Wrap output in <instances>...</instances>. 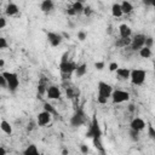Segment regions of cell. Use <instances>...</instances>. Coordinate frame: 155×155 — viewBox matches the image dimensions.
Wrapping results in <instances>:
<instances>
[{"label": "cell", "instance_id": "f35d334b", "mask_svg": "<svg viewBox=\"0 0 155 155\" xmlns=\"http://www.w3.org/2000/svg\"><path fill=\"white\" fill-rule=\"evenodd\" d=\"M6 27V19L5 17H0V29H4Z\"/></svg>", "mask_w": 155, "mask_h": 155}, {"label": "cell", "instance_id": "5bb4252c", "mask_svg": "<svg viewBox=\"0 0 155 155\" xmlns=\"http://www.w3.org/2000/svg\"><path fill=\"white\" fill-rule=\"evenodd\" d=\"M119 33H120V38H130L132 34V29L130 28V25L124 23L119 27Z\"/></svg>", "mask_w": 155, "mask_h": 155}, {"label": "cell", "instance_id": "7402d4cb", "mask_svg": "<svg viewBox=\"0 0 155 155\" xmlns=\"http://www.w3.org/2000/svg\"><path fill=\"white\" fill-rule=\"evenodd\" d=\"M86 73H87V65H86L85 63H82V64L78 65V67H76V69H75V75H76L78 78L84 76Z\"/></svg>", "mask_w": 155, "mask_h": 155}, {"label": "cell", "instance_id": "7a4b0ae2", "mask_svg": "<svg viewBox=\"0 0 155 155\" xmlns=\"http://www.w3.org/2000/svg\"><path fill=\"white\" fill-rule=\"evenodd\" d=\"M86 137L92 138V139H101L102 138V130H101V126H99V122H98L96 114H93V116H92L90 128L86 132Z\"/></svg>", "mask_w": 155, "mask_h": 155}, {"label": "cell", "instance_id": "836d02e7", "mask_svg": "<svg viewBox=\"0 0 155 155\" xmlns=\"http://www.w3.org/2000/svg\"><path fill=\"white\" fill-rule=\"evenodd\" d=\"M86 36H87V34H86L84 30H80V31L78 33V39H79L80 41H84V40L86 39Z\"/></svg>", "mask_w": 155, "mask_h": 155}, {"label": "cell", "instance_id": "c3c4849f", "mask_svg": "<svg viewBox=\"0 0 155 155\" xmlns=\"http://www.w3.org/2000/svg\"><path fill=\"white\" fill-rule=\"evenodd\" d=\"M150 6L155 7V0H150Z\"/></svg>", "mask_w": 155, "mask_h": 155}, {"label": "cell", "instance_id": "b9f144b4", "mask_svg": "<svg viewBox=\"0 0 155 155\" xmlns=\"http://www.w3.org/2000/svg\"><path fill=\"white\" fill-rule=\"evenodd\" d=\"M68 56H69V52H64L63 56H62L61 62H65V61H68Z\"/></svg>", "mask_w": 155, "mask_h": 155}, {"label": "cell", "instance_id": "60d3db41", "mask_svg": "<svg viewBox=\"0 0 155 155\" xmlns=\"http://www.w3.org/2000/svg\"><path fill=\"white\" fill-rule=\"evenodd\" d=\"M35 125H38V124H35L34 121H30V122L28 124V126H27V130H28V131H33L34 127H35Z\"/></svg>", "mask_w": 155, "mask_h": 155}, {"label": "cell", "instance_id": "4316f807", "mask_svg": "<svg viewBox=\"0 0 155 155\" xmlns=\"http://www.w3.org/2000/svg\"><path fill=\"white\" fill-rule=\"evenodd\" d=\"M44 110L45 111H47V113H50L51 115H57V111H56V109L50 104V103H44Z\"/></svg>", "mask_w": 155, "mask_h": 155}, {"label": "cell", "instance_id": "2e32d148", "mask_svg": "<svg viewBox=\"0 0 155 155\" xmlns=\"http://www.w3.org/2000/svg\"><path fill=\"white\" fill-rule=\"evenodd\" d=\"M18 6L15 4V2H10L7 6H6V10H5V13L7 16H15L18 13Z\"/></svg>", "mask_w": 155, "mask_h": 155}, {"label": "cell", "instance_id": "9a60e30c", "mask_svg": "<svg viewBox=\"0 0 155 155\" xmlns=\"http://www.w3.org/2000/svg\"><path fill=\"white\" fill-rule=\"evenodd\" d=\"M53 6H54V4H53L52 0H44V1L40 4V8H41V11L45 12V13L52 11V10H53Z\"/></svg>", "mask_w": 155, "mask_h": 155}, {"label": "cell", "instance_id": "7bdbcfd3", "mask_svg": "<svg viewBox=\"0 0 155 155\" xmlns=\"http://www.w3.org/2000/svg\"><path fill=\"white\" fill-rule=\"evenodd\" d=\"M127 109H128V111H130V113H133V111L136 110V107H134V104H128Z\"/></svg>", "mask_w": 155, "mask_h": 155}, {"label": "cell", "instance_id": "e0dca14e", "mask_svg": "<svg viewBox=\"0 0 155 155\" xmlns=\"http://www.w3.org/2000/svg\"><path fill=\"white\" fill-rule=\"evenodd\" d=\"M23 155H40V153H39V150H38V148H36L35 144H29L24 149Z\"/></svg>", "mask_w": 155, "mask_h": 155}, {"label": "cell", "instance_id": "277c9868", "mask_svg": "<svg viewBox=\"0 0 155 155\" xmlns=\"http://www.w3.org/2000/svg\"><path fill=\"white\" fill-rule=\"evenodd\" d=\"M85 122H86V114L84 113L82 108H79V109L76 110V113L71 116V119H70V125H71L73 127H79V126L84 125Z\"/></svg>", "mask_w": 155, "mask_h": 155}, {"label": "cell", "instance_id": "4fadbf2b", "mask_svg": "<svg viewBox=\"0 0 155 155\" xmlns=\"http://www.w3.org/2000/svg\"><path fill=\"white\" fill-rule=\"evenodd\" d=\"M116 75L119 80H127L131 78V70L127 68H119L116 70Z\"/></svg>", "mask_w": 155, "mask_h": 155}, {"label": "cell", "instance_id": "f6af8a7d", "mask_svg": "<svg viewBox=\"0 0 155 155\" xmlns=\"http://www.w3.org/2000/svg\"><path fill=\"white\" fill-rule=\"evenodd\" d=\"M62 36H63V38H65V39H69V38H70V35H69L68 33H65V31H63V33H62Z\"/></svg>", "mask_w": 155, "mask_h": 155}, {"label": "cell", "instance_id": "f546056e", "mask_svg": "<svg viewBox=\"0 0 155 155\" xmlns=\"http://www.w3.org/2000/svg\"><path fill=\"white\" fill-rule=\"evenodd\" d=\"M0 85L2 88H8V85H7V80L5 79V76L1 74L0 75Z\"/></svg>", "mask_w": 155, "mask_h": 155}, {"label": "cell", "instance_id": "d590c367", "mask_svg": "<svg viewBox=\"0 0 155 155\" xmlns=\"http://www.w3.org/2000/svg\"><path fill=\"white\" fill-rule=\"evenodd\" d=\"M80 151L86 155V154L88 153V147H87L86 144H80Z\"/></svg>", "mask_w": 155, "mask_h": 155}, {"label": "cell", "instance_id": "7dc6e473", "mask_svg": "<svg viewBox=\"0 0 155 155\" xmlns=\"http://www.w3.org/2000/svg\"><path fill=\"white\" fill-rule=\"evenodd\" d=\"M68 154H69L68 149H63V150H62V155H68Z\"/></svg>", "mask_w": 155, "mask_h": 155}, {"label": "cell", "instance_id": "6da1fadb", "mask_svg": "<svg viewBox=\"0 0 155 155\" xmlns=\"http://www.w3.org/2000/svg\"><path fill=\"white\" fill-rule=\"evenodd\" d=\"M97 88H98L97 102L99 104H105L108 102V98L111 97V94H113V87L104 81H99L97 85Z\"/></svg>", "mask_w": 155, "mask_h": 155}, {"label": "cell", "instance_id": "3957f363", "mask_svg": "<svg viewBox=\"0 0 155 155\" xmlns=\"http://www.w3.org/2000/svg\"><path fill=\"white\" fill-rule=\"evenodd\" d=\"M5 79L7 80V85H8V90L11 92H16V90L18 88L19 86V79H18V75L16 73H11V71H2L1 73Z\"/></svg>", "mask_w": 155, "mask_h": 155}, {"label": "cell", "instance_id": "484cf974", "mask_svg": "<svg viewBox=\"0 0 155 155\" xmlns=\"http://www.w3.org/2000/svg\"><path fill=\"white\" fill-rule=\"evenodd\" d=\"M46 92H47V87H46L44 80H41V82H39V85H38V97L45 94Z\"/></svg>", "mask_w": 155, "mask_h": 155}, {"label": "cell", "instance_id": "ab89813d", "mask_svg": "<svg viewBox=\"0 0 155 155\" xmlns=\"http://www.w3.org/2000/svg\"><path fill=\"white\" fill-rule=\"evenodd\" d=\"M67 97H68V98H73V97H74V92H73L71 87H68V88H67Z\"/></svg>", "mask_w": 155, "mask_h": 155}, {"label": "cell", "instance_id": "9c48e42d", "mask_svg": "<svg viewBox=\"0 0 155 155\" xmlns=\"http://www.w3.org/2000/svg\"><path fill=\"white\" fill-rule=\"evenodd\" d=\"M47 40H48V42L52 47H57L62 44L63 36H62V34H58V33H54V31H48L47 33Z\"/></svg>", "mask_w": 155, "mask_h": 155}, {"label": "cell", "instance_id": "d6a6232c", "mask_svg": "<svg viewBox=\"0 0 155 155\" xmlns=\"http://www.w3.org/2000/svg\"><path fill=\"white\" fill-rule=\"evenodd\" d=\"M7 41H6V39L5 38H0V48L1 50H5V48H7Z\"/></svg>", "mask_w": 155, "mask_h": 155}, {"label": "cell", "instance_id": "ac0fdd59", "mask_svg": "<svg viewBox=\"0 0 155 155\" xmlns=\"http://www.w3.org/2000/svg\"><path fill=\"white\" fill-rule=\"evenodd\" d=\"M121 10H122V13L124 15H128V13H131L132 12V10H133V6H132V4L130 2V1H122L121 4Z\"/></svg>", "mask_w": 155, "mask_h": 155}, {"label": "cell", "instance_id": "681fc988", "mask_svg": "<svg viewBox=\"0 0 155 155\" xmlns=\"http://www.w3.org/2000/svg\"><path fill=\"white\" fill-rule=\"evenodd\" d=\"M4 64H5V62H4V59H0V67H1V68L4 67Z\"/></svg>", "mask_w": 155, "mask_h": 155}, {"label": "cell", "instance_id": "ffe728a7", "mask_svg": "<svg viewBox=\"0 0 155 155\" xmlns=\"http://www.w3.org/2000/svg\"><path fill=\"white\" fill-rule=\"evenodd\" d=\"M131 42H132V39H130V38H120L119 40L115 41V46L116 47H126V46L131 45Z\"/></svg>", "mask_w": 155, "mask_h": 155}, {"label": "cell", "instance_id": "8fae6325", "mask_svg": "<svg viewBox=\"0 0 155 155\" xmlns=\"http://www.w3.org/2000/svg\"><path fill=\"white\" fill-rule=\"evenodd\" d=\"M46 94H47V98H48V99H58V98L61 97V90H59L58 86L51 85V86L47 87Z\"/></svg>", "mask_w": 155, "mask_h": 155}, {"label": "cell", "instance_id": "74e56055", "mask_svg": "<svg viewBox=\"0 0 155 155\" xmlns=\"http://www.w3.org/2000/svg\"><path fill=\"white\" fill-rule=\"evenodd\" d=\"M65 12H67V13H68V15H69V16H75V15H76V12H75V11H74V8H73V7H71V6H70V7H68V8H67V11H65Z\"/></svg>", "mask_w": 155, "mask_h": 155}, {"label": "cell", "instance_id": "cb8c5ba5", "mask_svg": "<svg viewBox=\"0 0 155 155\" xmlns=\"http://www.w3.org/2000/svg\"><path fill=\"white\" fill-rule=\"evenodd\" d=\"M93 145H94V148H96L98 151L102 153V155H105V150H104V147H103L101 139H93Z\"/></svg>", "mask_w": 155, "mask_h": 155}, {"label": "cell", "instance_id": "ba28073f", "mask_svg": "<svg viewBox=\"0 0 155 155\" xmlns=\"http://www.w3.org/2000/svg\"><path fill=\"white\" fill-rule=\"evenodd\" d=\"M145 39H147L145 35H143V34H137V35L132 39V42H131V48H132V51H139L140 48H143L144 45H145Z\"/></svg>", "mask_w": 155, "mask_h": 155}, {"label": "cell", "instance_id": "d6986e66", "mask_svg": "<svg viewBox=\"0 0 155 155\" xmlns=\"http://www.w3.org/2000/svg\"><path fill=\"white\" fill-rule=\"evenodd\" d=\"M111 15H113L114 17H121V16L124 15L120 4H117V2H114V4H113V6H111Z\"/></svg>", "mask_w": 155, "mask_h": 155}, {"label": "cell", "instance_id": "ee69618b", "mask_svg": "<svg viewBox=\"0 0 155 155\" xmlns=\"http://www.w3.org/2000/svg\"><path fill=\"white\" fill-rule=\"evenodd\" d=\"M6 154H7L6 149L4 147H0V155H6Z\"/></svg>", "mask_w": 155, "mask_h": 155}, {"label": "cell", "instance_id": "5b68a950", "mask_svg": "<svg viewBox=\"0 0 155 155\" xmlns=\"http://www.w3.org/2000/svg\"><path fill=\"white\" fill-rule=\"evenodd\" d=\"M145 70H143V69H133V70H131V82L133 84V85H137V86H139V85H142L143 82H144V80H145Z\"/></svg>", "mask_w": 155, "mask_h": 155}, {"label": "cell", "instance_id": "1f68e13d", "mask_svg": "<svg viewBox=\"0 0 155 155\" xmlns=\"http://www.w3.org/2000/svg\"><path fill=\"white\" fill-rule=\"evenodd\" d=\"M92 13H93V10H92L90 6H85V8H84V15L87 16V17H90Z\"/></svg>", "mask_w": 155, "mask_h": 155}, {"label": "cell", "instance_id": "52a82bcc", "mask_svg": "<svg viewBox=\"0 0 155 155\" xmlns=\"http://www.w3.org/2000/svg\"><path fill=\"white\" fill-rule=\"evenodd\" d=\"M76 64L71 61H65V62H61L59 63V70H61V74H64V75H70L73 73H75V69H76Z\"/></svg>", "mask_w": 155, "mask_h": 155}, {"label": "cell", "instance_id": "603a6c76", "mask_svg": "<svg viewBox=\"0 0 155 155\" xmlns=\"http://www.w3.org/2000/svg\"><path fill=\"white\" fill-rule=\"evenodd\" d=\"M71 7H73V8H74V11L76 12V15L84 13V8H85V6L82 5V2H81V1H75V2H73Z\"/></svg>", "mask_w": 155, "mask_h": 155}, {"label": "cell", "instance_id": "30bf717a", "mask_svg": "<svg viewBox=\"0 0 155 155\" xmlns=\"http://www.w3.org/2000/svg\"><path fill=\"white\" fill-rule=\"evenodd\" d=\"M51 114L50 113H47V111H41V113H39L38 114V116H36V124H38V126H45V125H47V124H50L51 122Z\"/></svg>", "mask_w": 155, "mask_h": 155}, {"label": "cell", "instance_id": "44dd1931", "mask_svg": "<svg viewBox=\"0 0 155 155\" xmlns=\"http://www.w3.org/2000/svg\"><path fill=\"white\" fill-rule=\"evenodd\" d=\"M0 128L2 132H5L6 134H12V126L10 125V122H7L6 120H1L0 122Z\"/></svg>", "mask_w": 155, "mask_h": 155}, {"label": "cell", "instance_id": "8992f818", "mask_svg": "<svg viewBox=\"0 0 155 155\" xmlns=\"http://www.w3.org/2000/svg\"><path fill=\"white\" fill-rule=\"evenodd\" d=\"M111 99H113V103H115V104L124 103L130 99V93L126 91H122V90H115V91H113Z\"/></svg>", "mask_w": 155, "mask_h": 155}, {"label": "cell", "instance_id": "bcb514c9", "mask_svg": "<svg viewBox=\"0 0 155 155\" xmlns=\"http://www.w3.org/2000/svg\"><path fill=\"white\" fill-rule=\"evenodd\" d=\"M143 4L147 6H150V0H143Z\"/></svg>", "mask_w": 155, "mask_h": 155}, {"label": "cell", "instance_id": "f1b7e54d", "mask_svg": "<svg viewBox=\"0 0 155 155\" xmlns=\"http://www.w3.org/2000/svg\"><path fill=\"white\" fill-rule=\"evenodd\" d=\"M147 127H148V136L155 140V128L151 126V124H147Z\"/></svg>", "mask_w": 155, "mask_h": 155}, {"label": "cell", "instance_id": "7c38bea8", "mask_svg": "<svg viewBox=\"0 0 155 155\" xmlns=\"http://www.w3.org/2000/svg\"><path fill=\"white\" fill-rule=\"evenodd\" d=\"M145 125H147V124H145V121H144L143 119H140V117H136V119H133V120L131 121V124H130V128L140 132L142 130L145 128Z\"/></svg>", "mask_w": 155, "mask_h": 155}, {"label": "cell", "instance_id": "e575fe53", "mask_svg": "<svg viewBox=\"0 0 155 155\" xmlns=\"http://www.w3.org/2000/svg\"><path fill=\"white\" fill-rule=\"evenodd\" d=\"M117 69H119V64L116 62H113V63L109 64V70L110 71H116Z\"/></svg>", "mask_w": 155, "mask_h": 155}, {"label": "cell", "instance_id": "d4e9b609", "mask_svg": "<svg viewBox=\"0 0 155 155\" xmlns=\"http://www.w3.org/2000/svg\"><path fill=\"white\" fill-rule=\"evenodd\" d=\"M139 56L142 57V58H149L150 56H151V50L149 48V47H143V48H140L139 50Z\"/></svg>", "mask_w": 155, "mask_h": 155}, {"label": "cell", "instance_id": "83f0119b", "mask_svg": "<svg viewBox=\"0 0 155 155\" xmlns=\"http://www.w3.org/2000/svg\"><path fill=\"white\" fill-rule=\"evenodd\" d=\"M130 138L133 140V142H138L139 140V132L138 131H134L132 128H130Z\"/></svg>", "mask_w": 155, "mask_h": 155}, {"label": "cell", "instance_id": "8d00e7d4", "mask_svg": "<svg viewBox=\"0 0 155 155\" xmlns=\"http://www.w3.org/2000/svg\"><path fill=\"white\" fill-rule=\"evenodd\" d=\"M94 68H96L97 70H102V69L104 68V62H96V63H94Z\"/></svg>", "mask_w": 155, "mask_h": 155}, {"label": "cell", "instance_id": "4dcf8cb0", "mask_svg": "<svg viewBox=\"0 0 155 155\" xmlns=\"http://www.w3.org/2000/svg\"><path fill=\"white\" fill-rule=\"evenodd\" d=\"M153 44H154V39L151 38V36H147V39H145V47H149V48H151V46H153Z\"/></svg>", "mask_w": 155, "mask_h": 155}]
</instances>
